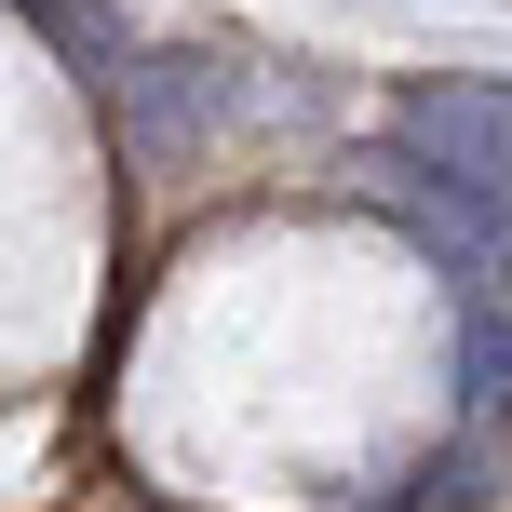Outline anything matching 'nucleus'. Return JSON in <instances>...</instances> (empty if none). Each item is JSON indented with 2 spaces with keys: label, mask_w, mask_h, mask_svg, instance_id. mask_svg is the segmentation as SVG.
I'll use <instances>...</instances> for the list:
<instances>
[{
  "label": "nucleus",
  "mask_w": 512,
  "mask_h": 512,
  "mask_svg": "<svg viewBox=\"0 0 512 512\" xmlns=\"http://www.w3.org/2000/svg\"><path fill=\"white\" fill-rule=\"evenodd\" d=\"M391 162L445 176L459 203H512V81H405L391 95Z\"/></svg>",
  "instance_id": "obj_1"
},
{
  "label": "nucleus",
  "mask_w": 512,
  "mask_h": 512,
  "mask_svg": "<svg viewBox=\"0 0 512 512\" xmlns=\"http://www.w3.org/2000/svg\"><path fill=\"white\" fill-rule=\"evenodd\" d=\"M122 135L149 162H176V149H203L216 122H243L256 108V81H243V54H122Z\"/></svg>",
  "instance_id": "obj_2"
},
{
  "label": "nucleus",
  "mask_w": 512,
  "mask_h": 512,
  "mask_svg": "<svg viewBox=\"0 0 512 512\" xmlns=\"http://www.w3.org/2000/svg\"><path fill=\"white\" fill-rule=\"evenodd\" d=\"M472 499H486V459L459 445V459H432V472H418V486L391 499V512H472Z\"/></svg>",
  "instance_id": "obj_3"
},
{
  "label": "nucleus",
  "mask_w": 512,
  "mask_h": 512,
  "mask_svg": "<svg viewBox=\"0 0 512 512\" xmlns=\"http://www.w3.org/2000/svg\"><path fill=\"white\" fill-rule=\"evenodd\" d=\"M499 337H512V324H499Z\"/></svg>",
  "instance_id": "obj_4"
}]
</instances>
